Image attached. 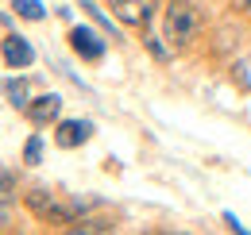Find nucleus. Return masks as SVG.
Listing matches in <instances>:
<instances>
[{"label": "nucleus", "instance_id": "nucleus-10", "mask_svg": "<svg viewBox=\"0 0 251 235\" xmlns=\"http://www.w3.org/2000/svg\"><path fill=\"white\" fill-rule=\"evenodd\" d=\"M39 158H43V139H39V135H31V139H27V147H24V162H39Z\"/></svg>", "mask_w": 251, "mask_h": 235}, {"label": "nucleus", "instance_id": "nucleus-1", "mask_svg": "<svg viewBox=\"0 0 251 235\" xmlns=\"http://www.w3.org/2000/svg\"><path fill=\"white\" fill-rule=\"evenodd\" d=\"M197 31H201L197 8H193L189 0H170V4H166V39L178 43V47H186V43L197 39Z\"/></svg>", "mask_w": 251, "mask_h": 235}, {"label": "nucleus", "instance_id": "nucleus-11", "mask_svg": "<svg viewBox=\"0 0 251 235\" xmlns=\"http://www.w3.org/2000/svg\"><path fill=\"white\" fill-rule=\"evenodd\" d=\"M147 47H151V50H155V54H158V58H166V50H162V43H158V39H155V35H151V39H147Z\"/></svg>", "mask_w": 251, "mask_h": 235}, {"label": "nucleus", "instance_id": "nucleus-2", "mask_svg": "<svg viewBox=\"0 0 251 235\" xmlns=\"http://www.w3.org/2000/svg\"><path fill=\"white\" fill-rule=\"evenodd\" d=\"M27 205L43 216V220H74L77 216V205H62L54 193H47V189H35L31 197H27Z\"/></svg>", "mask_w": 251, "mask_h": 235}, {"label": "nucleus", "instance_id": "nucleus-9", "mask_svg": "<svg viewBox=\"0 0 251 235\" xmlns=\"http://www.w3.org/2000/svg\"><path fill=\"white\" fill-rule=\"evenodd\" d=\"M12 8H16V12H20V16H24V20H31V24H39V20H43V16H47V12H43V4H39V0H12Z\"/></svg>", "mask_w": 251, "mask_h": 235}, {"label": "nucleus", "instance_id": "nucleus-4", "mask_svg": "<svg viewBox=\"0 0 251 235\" xmlns=\"http://www.w3.org/2000/svg\"><path fill=\"white\" fill-rule=\"evenodd\" d=\"M70 47H74V54L85 62H100L104 58V39L89 27H74L70 31Z\"/></svg>", "mask_w": 251, "mask_h": 235}, {"label": "nucleus", "instance_id": "nucleus-7", "mask_svg": "<svg viewBox=\"0 0 251 235\" xmlns=\"http://www.w3.org/2000/svg\"><path fill=\"white\" fill-rule=\"evenodd\" d=\"M58 112H62V96L58 93H43V96H35L27 104V119L31 123H50V119H58Z\"/></svg>", "mask_w": 251, "mask_h": 235}, {"label": "nucleus", "instance_id": "nucleus-5", "mask_svg": "<svg viewBox=\"0 0 251 235\" xmlns=\"http://www.w3.org/2000/svg\"><path fill=\"white\" fill-rule=\"evenodd\" d=\"M89 139H93V123H89V119H62L58 131H54V143L66 147V150L81 147V143H89Z\"/></svg>", "mask_w": 251, "mask_h": 235}, {"label": "nucleus", "instance_id": "nucleus-8", "mask_svg": "<svg viewBox=\"0 0 251 235\" xmlns=\"http://www.w3.org/2000/svg\"><path fill=\"white\" fill-rule=\"evenodd\" d=\"M4 93H8V104H12V108H24V112H27L31 100H27V81H24V77H20V81L8 77V81H4Z\"/></svg>", "mask_w": 251, "mask_h": 235}, {"label": "nucleus", "instance_id": "nucleus-3", "mask_svg": "<svg viewBox=\"0 0 251 235\" xmlns=\"http://www.w3.org/2000/svg\"><path fill=\"white\" fill-rule=\"evenodd\" d=\"M112 12L120 24H131V27H147L151 16H155V0H112Z\"/></svg>", "mask_w": 251, "mask_h": 235}, {"label": "nucleus", "instance_id": "nucleus-6", "mask_svg": "<svg viewBox=\"0 0 251 235\" xmlns=\"http://www.w3.org/2000/svg\"><path fill=\"white\" fill-rule=\"evenodd\" d=\"M35 62V50L27 39H20V35H8L4 39V66L8 70H24V66H31Z\"/></svg>", "mask_w": 251, "mask_h": 235}, {"label": "nucleus", "instance_id": "nucleus-12", "mask_svg": "<svg viewBox=\"0 0 251 235\" xmlns=\"http://www.w3.org/2000/svg\"><path fill=\"white\" fill-rule=\"evenodd\" d=\"M248 4H251V0H248Z\"/></svg>", "mask_w": 251, "mask_h": 235}]
</instances>
